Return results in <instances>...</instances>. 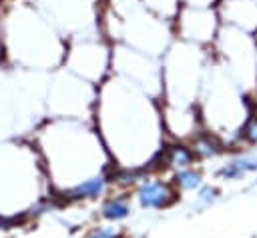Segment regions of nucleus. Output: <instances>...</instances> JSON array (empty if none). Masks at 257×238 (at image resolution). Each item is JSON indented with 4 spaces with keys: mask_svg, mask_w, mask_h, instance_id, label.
I'll return each instance as SVG.
<instances>
[{
    "mask_svg": "<svg viewBox=\"0 0 257 238\" xmlns=\"http://www.w3.org/2000/svg\"><path fill=\"white\" fill-rule=\"evenodd\" d=\"M128 212H131L128 204H126L124 200H120V198L108 200V202L102 206V216L108 218V220H122V218L128 216Z\"/></svg>",
    "mask_w": 257,
    "mask_h": 238,
    "instance_id": "423d86ee",
    "label": "nucleus"
},
{
    "mask_svg": "<svg viewBox=\"0 0 257 238\" xmlns=\"http://www.w3.org/2000/svg\"><path fill=\"white\" fill-rule=\"evenodd\" d=\"M102 190H104V178H102V176H96V178H90V180L78 184V186L72 190V196H74V198L98 196Z\"/></svg>",
    "mask_w": 257,
    "mask_h": 238,
    "instance_id": "39448f33",
    "label": "nucleus"
},
{
    "mask_svg": "<svg viewBox=\"0 0 257 238\" xmlns=\"http://www.w3.org/2000/svg\"><path fill=\"white\" fill-rule=\"evenodd\" d=\"M249 172H257V152L237 154L235 158H231L227 164L221 166L219 176L223 180H239L241 176H245Z\"/></svg>",
    "mask_w": 257,
    "mask_h": 238,
    "instance_id": "f03ea898",
    "label": "nucleus"
},
{
    "mask_svg": "<svg viewBox=\"0 0 257 238\" xmlns=\"http://www.w3.org/2000/svg\"><path fill=\"white\" fill-rule=\"evenodd\" d=\"M4 226H8V220H4V218H0V228H4Z\"/></svg>",
    "mask_w": 257,
    "mask_h": 238,
    "instance_id": "9b49d317",
    "label": "nucleus"
},
{
    "mask_svg": "<svg viewBox=\"0 0 257 238\" xmlns=\"http://www.w3.org/2000/svg\"><path fill=\"white\" fill-rule=\"evenodd\" d=\"M193 150L185 148V146H171L167 152H165V162L169 166H177V168H189L191 162H193Z\"/></svg>",
    "mask_w": 257,
    "mask_h": 238,
    "instance_id": "20e7f679",
    "label": "nucleus"
},
{
    "mask_svg": "<svg viewBox=\"0 0 257 238\" xmlns=\"http://www.w3.org/2000/svg\"><path fill=\"white\" fill-rule=\"evenodd\" d=\"M221 152V142L211 136V134H201L197 136L195 144H193V154L199 158H213Z\"/></svg>",
    "mask_w": 257,
    "mask_h": 238,
    "instance_id": "7ed1b4c3",
    "label": "nucleus"
},
{
    "mask_svg": "<svg viewBox=\"0 0 257 238\" xmlns=\"http://www.w3.org/2000/svg\"><path fill=\"white\" fill-rule=\"evenodd\" d=\"M88 238H116L112 228H96Z\"/></svg>",
    "mask_w": 257,
    "mask_h": 238,
    "instance_id": "9d476101",
    "label": "nucleus"
},
{
    "mask_svg": "<svg viewBox=\"0 0 257 238\" xmlns=\"http://www.w3.org/2000/svg\"><path fill=\"white\" fill-rule=\"evenodd\" d=\"M137 196L145 208H165L175 200L173 190L163 182H143Z\"/></svg>",
    "mask_w": 257,
    "mask_h": 238,
    "instance_id": "f257e3e1",
    "label": "nucleus"
},
{
    "mask_svg": "<svg viewBox=\"0 0 257 238\" xmlns=\"http://www.w3.org/2000/svg\"><path fill=\"white\" fill-rule=\"evenodd\" d=\"M177 184L183 188V190H195V188H201V174L191 170V168H185L177 174Z\"/></svg>",
    "mask_w": 257,
    "mask_h": 238,
    "instance_id": "0eeeda50",
    "label": "nucleus"
},
{
    "mask_svg": "<svg viewBox=\"0 0 257 238\" xmlns=\"http://www.w3.org/2000/svg\"><path fill=\"white\" fill-rule=\"evenodd\" d=\"M217 196H219L217 188L201 186V188H199V194H197V200H199L201 204H211V202H215V200H217Z\"/></svg>",
    "mask_w": 257,
    "mask_h": 238,
    "instance_id": "1a4fd4ad",
    "label": "nucleus"
},
{
    "mask_svg": "<svg viewBox=\"0 0 257 238\" xmlns=\"http://www.w3.org/2000/svg\"><path fill=\"white\" fill-rule=\"evenodd\" d=\"M239 138L249 142V144H257V114H251L245 124L241 126V132H239Z\"/></svg>",
    "mask_w": 257,
    "mask_h": 238,
    "instance_id": "6e6552de",
    "label": "nucleus"
}]
</instances>
